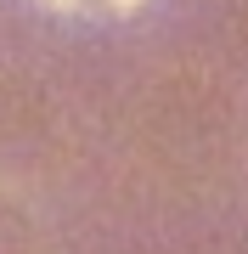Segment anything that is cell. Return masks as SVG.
<instances>
[{"mask_svg": "<svg viewBox=\"0 0 248 254\" xmlns=\"http://www.w3.org/2000/svg\"><path fill=\"white\" fill-rule=\"evenodd\" d=\"M0 254H56L46 209L6 175H0Z\"/></svg>", "mask_w": 248, "mask_h": 254, "instance_id": "cell-1", "label": "cell"}]
</instances>
